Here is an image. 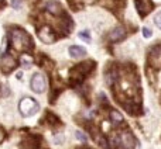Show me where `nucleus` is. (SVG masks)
I'll use <instances>...</instances> for the list:
<instances>
[{"instance_id":"1","label":"nucleus","mask_w":161,"mask_h":149,"mask_svg":"<svg viewBox=\"0 0 161 149\" xmlns=\"http://www.w3.org/2000/svg\"><path fill=\"white\" fill-rule=\"evenodd\" d=\"M10 41L11 45L16 51L20 52H30L34 48V42L31 39V37L28 35L25 31L20 30V28H14L10 34Z\"/></svg>"},{"instance_id":"2","label":"nucleus","mask_w":161,"mask_h":149,"mask_svg":"<svg viewBox=\"0 0 161 149\" xmlns=\"http://www.w3.org/2000/svg\"><path fill=\"white\" fill-rule=\"evenodd\" d=\"M19 111L23 117H33L40 111V104L33 97H23L19 103Z\"/></svg>"},{"instance_id":"3","label":"nucleus","mask_w":161,"mask_h":149,"mask_svg":"<svg viewBox=\"0 0 161 149\" xmlns=\"http://www.w3.org/2000/svg\"><path fill=\"white\" fill-rule=\"evenodd\" d=\"M30 87L34 93L37 94H41L45 91L47 89V79L42 73H34L31 76V80H30Z\"/></svg>"},{"instance_id":"4","label":"nucleus","mask_w":161,"mask_h":149,"mask_svg":"<svg viewBox=\"0 0 161 149\" xmlns=\"http://www.w3.org/2000/svg\"><path fill=\"white\" fill-rule=\"evenodd\" d=\"M38 38L41 39L44 44H54L57 39V35L54 33V30L50 27V25H42L38 30Z\"/></svg>"},{"instance_id":"5","label":"nucleus","mask_w":161,"mask_h":149,"mask_svg":"<svg viewBox=\"0 0 161 149\" xmlns=\"http://www.w3.org/2000/svg\"><path fill=\"white\" fill-rule=\"evenodd\" d=\"M17 66V61L10 55V54H3L2 59H0V68H2L3 73H10Z\"/></svg>"},{"instance_id":"6","label":"nucleus","mask_w":161,"mask_h":149,"mask_svg":"<svg viewBox=\"0 0 161 149\" xmlns=\"http://www.w3.org/2000/svg\"><path fill=\"white\" fill-rule=\"evenodd\" d=\"M134 4H136V10L139 11V14L142 17H144L146 14H148L153 10L151 0H134Z\"/></svg>"},{"instance_id":"7","label":"nucleus","mask_w":161,"mask_h":149,"mask_svg":"<svg viewBox=\"0 0 161 149\" xmlns=\"http://www.w3.org/2000/svg\"><path fill=\"white\" fill-rule=\"evenodd\" d=\"M119 145H122L125 149H133L134 148V138L131 134L123 132L119 135Z\"/></svg>"},{"instance_id":"8","label":"nucleus","mask_w":161,"mask_h":149,"mask_svg":"<svg viewBox=\"0 0 161 149\" xmlns=\"http://www.w3.org/2000/svg\"><path fill=\"white\" fill-rule=\"evenodd\" d=\"M126 37V30L123 27H116L109 34V41L110 42H119Z\"/></svg>"},{"instance_id":"9","label":"nucleus","mask_w":161,"mask_h":149,"mask_svg":"<svg viewBox=\"0 0 161 149\" xmlns=\"http://www.w3.org/2000/svg\"><path fill=\"white\" fill-rule=\"evenodd\" d=\"M68 52H69V56H72V58H83L86 55V49L79 47V45H71L68 48Z\"/></svg>"},{"instance_id":"10","label":"nucleus","mask_w":161,"mask_h":149,"mask_svg":"<svg viewBox=\"0 0 161 149\" xmlns=\"http://www.w3.org/2000/svg\"><path fill=\"white\" fill-rule=\"evenodd\" d=\"M47 11H50L51 14H55V16L64 14L62 13V6L58 2H55V0H51V2L47 3Z\"/></svg>"},{"instance_id":"11","label":"nucleus","mask_w":161,"mask_h":149,"mask_svg":"<svg viewBox=\"0 0 161 149\" xmlns=\"http://www.w3.org/2000/svg\"><path fill=\"white\" fill-rule=\"evenodd\" d=\"M110 121H112V124L113 125H120L125 120H123V116L119 113V111L112 110L110 111Z\"/></svg>"},{"instance_id":"12","label":"nucleus","mask_w":161,"mask_h":149,"mask_svg":"<svg viewBox=\"0 0 161 149\" xmlns=\"http://www.w3.org/2000/svg\"><path fill=\"white\" fill-rule=\"evenodd\" d=\"M68 3H69V7L72 8V10H75V11H78V10H80V8L83 7L82 0H68Z\"/></svg>"},{"instance_id":"13","label":"nucleus","mask_w":161,"mask_h":149,"mask_svg":"<svg viewBox=\"0 0 161 149\" xmlns=\"http://www.w3.org/2000/svg\"><path fill=\"white\" fill-rule=\"evenodd\" d=\"M78 37H79V38L80 39H83V41H85V42H91V34H89V31H80V33L78 34Z\"/></svg>"},{"instance_id":"14","label":"nucleus","mask_w":161,"mask_h":149,"mask_svg":"<svg viewBox=\"0 0 161 149\" xmlns=\"http://www.w3.org/2000/svg\"><path fill=\"white\" fill-rule=\"evenodd\" d=\"M106 79H108V85H113L114 80H116V72H109L106 74Z\"/></svg>"},{"instance_id":"15","label":"nucleus","mask_w":161,"mask_h":149,"mask_svg":"<svg viewBox=\"0 0 161 149\" xmlns=\"http://www.w3.org/2000/svg\"><path fill=\"white\" fill-rule=\"evenodd\" d=\"M75 136H76V139H79L80 142H86V141H88V136H86L83 132H80V131H76Z\"/></svg>"},{"instance_id":"16","label":"nucleus","mask_w":161,"mask_h":149,"mask_svg":"<svg viewBox=\"0 0 161 149\" xmlns=\"http://www.w3.org/2000/svg\"><path fill=\"white\" fill-rule=\"evenodd\" d=\"M21 64L25 65V66H30V65L33 64V59H31L28 55H24V56H21Z\"/></svg>"},{"instance_id":"17","label":"nucleus","mask_w":161,"mask_h":149,"mask_svg":"<svg viewBox=\"0 0 161 149\" xmlns=\"http://www.w3.org/2000/svg\"><path fill=\"white\" fill-rule=\"evenodd\" d=\"M47 120H48V122H50L51 125H55V122H58V118H57L54 114H51V113L47 114Z\"/></svg>"},{"instance_id":"18","label":"nucleus","mask_w":161,"mask_h":149,"mask_svg":"<svg viewBox=\"0 0 161 149\" xmlns=\"http://www.w3.org/2000/svg\"><path fill=\"white\" fill-rule=\"evenodd\" d=\"M154 23H156V25L161 30V11L156 14V17H154Z\"/></svg>"},{"instance_id":"19","label":"nucleus","mask_w":161,"mask_h":149,"mask_svg":"<svg viewBox=\"0 0 161 149\" xmlns=\"http://www.w3.org/2000/svg\"><path fill=\"white\" fill-rule=\"evenodd\" d=\"M143 35H144V38H150L151 37V30L150 28H143Z\"/></svg>"},{"instance_id":"20","label":"nucleus","mask_w":161,"mask_h":149,"mask_svg":"<svg viewBox=\"0 0 161 149\" xmlns=\"http://www.w3.org/2000/svg\"><path fill=\"white\" fill-rule=\"evenodd\" d=\"M11 6H13L14 8H19L20 6H21V0H11Z\"/></svg>"},{"instance_id":"21","label":"nucleus","mask_w":161,"mask_h":149,"mask_svg":"<svg viewBox=\"0 0 161 149\" xmlns=\"http://www.w3.org/2000/svg\"><path fill=\"white\" fill-rule=\"evenodd\" d=\"M3 139H4V131H3L2 128H0V144L3 142Z\"/></svg>"},{"instance_id":"22","label":"nucleus","mask_w":161,"mask_h":149,"mask_svg":"<svg viewBox=\"0 0 161 149\" xmlns=\"http://www.w3.org/2000/svg\"><path fill=\"white\" fill-rule=\"evenodd\" d=\"M4 4V0H0V6H3Z\"/></svg>"}]
</instances>
